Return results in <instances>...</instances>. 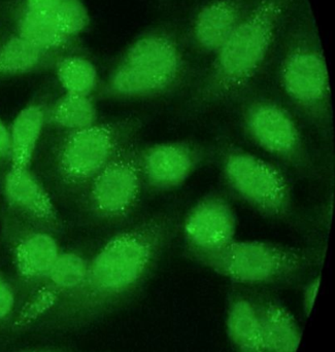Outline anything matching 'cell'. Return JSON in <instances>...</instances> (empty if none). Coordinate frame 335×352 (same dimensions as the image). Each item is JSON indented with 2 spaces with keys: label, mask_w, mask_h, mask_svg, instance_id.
Here are the masks:
<instances>
[{
  "label": "cell",
  "mask_w": 335,
  "mask_h": 352,
  "mask_svg": "<svg viewBox=\"0 0 335 352\" xmlns=\"http://www.w3.org/2000/svg\"><path fill=\"white\" fill-rule=\"evenodd\" d=\"M47 55L16 33L0 45V78L30 74L43 65Z\"/></svg>",
  "instance_id": "obj_21"
},
{
  "label": "cell",
  "mask_w": 335,
  "mask_h": 352,
  "mask_svg": "<svg viewBox=\"0 0 335 352\" xmlns=\"http://www.w3.org/2000/svg\"><path fill=\"white\" fill-rule=\"evenodd\" d=\"M136 144L126 146L83 190L89 212L100 221H124L140 203L144 179Z\"/></svg>",
  "instance_id": "obj_9"
},
{
  "label": "cell",
  "mask_w": 335,
  "mask_h": 352,
  "mask_svg": "<svg viewBox=\"0 0 335 352\" xmlns=\"http://www.w3.org/2000/svg\"><path fill=\"white\" fill-rule=\"evenodd\" d=\"M56 76L66 94L90 96L98 84V72L82 56H67L56 62Z\"/></svg>",
  "instance_id": "obj_22"
},
{
  "label": "cell",
  "mask_w": 335,
  "mask_h": 352,
  "mask_svg": "<svg viewBox=\"0 0 335 352\" xmlns=\"http://www.w3.org/2000/svg\"><path fill=\"white\" fill-rule=\"evenodd\" d=\"M47 122L67 132L86 129L97 123V109L90 96L64 93L47 111Z\"/></svg>",
  "instance_id": "obj_19"
},
{
  "label": "cell",
  "mask_w": 335,
  "mask_h": 352,
  "mask_svg": "<svg viewBox=\"0 0 335 352\" xmlns=\"http://www.w3.org/2000/svg\"><path fill=\"white\" fill-rule=\"evenodd\" d=\"M278 78L281 89L297 111L319 129L330 127L329 74L317 41L307 36L293 41L281 59Z\"/></svg>",
  "instance_id": "obj_6"
},
{
  "label": "cell",
  "mask_w": 335,
  "mask_h": 352,
  "mask_svg": "<svg viewBox=\"0 0 335 352\" xmlns=\"http://www.w3.org/2000/svg\"><path fill=\"white\" fill-rule=\"evenodd\" d=\"M208 158L206 146L191 140L159 142L140 150L144 184L166 192L183 186Z\"/></svg>",
  "instance_id": "obj_11"
},
{
  "label": "cell",
  "mask_w": 335,
  "mask_h": 352,
  "mask_svg": "<svg viewBox=\"0 0 335 352\" xmlns=\"http://www.w3.org/2000/svg\"><path fill=\"white\" fill-rule=\"evenodd\" d=\"M10 127L6 125L0 118V165L4 161H10Z\"/></svg>",
  "instance_id": "obj_27"
},
{
  "label": "cell",
  "mask_w": 335,
  "mask_h": 352,
  "mask_svg": "<svg viewBox=\"0 0 335 352\" xmlns=\"http://www.w3.org/2000/svg\"><path fill=\"white\" fill-rule=\"evenodd\" d=\"M2 192L6 204L16 214L45 229L59 227L57 208L30 168L10 167L3 178Z\"/></svg>",
  "instance_id": "obj_14"
},
{
  "label": "cell",
  "mask_w": 335,
  "mask_h": 352,
  "mask_svg": "<svg viewBox=\"0 0 335 352\" xmlns=\"http://www.w3.org/2000/svg\"><path fill=\"white\" fill-rule=\"evenodd\" d=\"M17 34L47 53L61 49L69 39L58 26L54 14H39L25 8L17 20Z\"/></svg>",
  "instance_id": "obj_20"
},
{
  "label": "cell",
  "mask_w": 335,
  "mask_h": 352,
  "mask_svg": "<svg viewBox=\"0 0 335 352\" xmlns=\"http://www.w3.org/2000/svg\"><path fill=\"white\" fill-rule=\"evenodd\" d=\"M54 16L68 38L84 32L90 24L88 8L83 0H62Z\"/></svg>",
  "instance_id": "obj_23"
},
{
  "label": "cell",
  "mask_w": 335,
  "mask_h": 352,
  "mask_svg": "<svg viewBox=\"0 0 335 352\" xmlns=\"http://www.w3.org/2000/svg\"><path fill=\"white\" fill-rule=\"evenodd\" d=\"M62 0H25V10L39 14H54Z\"/></svg>",
  "instance_id": "obj_26"
},
{
  "label": "cell",
  "mask_w": 335,
  "mask_h": 352,
  "mask_svg": "<svg viewBox=\"0 0 335 352\" xmlns=\"http://www.w3.org/2000/svg\"><path fill=\"white\" fill-rule=\"evenodd\" d=\"M181 229L187 254L217 252L237 239V214L222 194L208 192L188 211Z\"/></svg>",
  "instance_id": "obj_10"
},
{
  "label": "cell",
  "mask_w": 335,
  "mask_h": 352,
  "mask_svg": "<svg viewBox=\"0 0 335 352\" xmlns=\"http://www.w3.org/2000/svg\"><path fill=\"white\" fill-rule=\"evenodd\" d=\"M294 0H256L247 16L215 54L189 102L192 113L235 100L268 64Z\"/></svg>",
  "instance_id": "obj_2"
},
{
  "label": "cell",
  "mask_w": 335,
  "mask_h": 352,
  "mask_svg": "<svg viewBox=\"0 0 335 352\" xmlns=\"http://www.w3.org/2000/svg\"><path fill=\"white\" fill-rule=\"evenodd\" d=\"M253 4L248 0H210L196 12L191 25L194 45L216 54L241 24Z\"/></svg>",
  "instance_id": "obj_15"
},
{
  "label": "cell",
  "mask_w": 335,
  "mask_h": 352,
  "mask_svg": "<svg viewBox=\"0 0 335 352\" xmlns=\"http://www.w3.org/2000/svg\"><path fill=\"white\" fill-rule=\"evenodd\" d=\"M16 306V295L12 285L0 274V322L10 318Z\"/></svg>",
  "instance_id": "obj_24"
},
{
  "label": "cell",
  "mask_w": 335,
  "mask_h": 352,
  "mask_svg": "<svg viewBox=\"0 0 335 352\" xmlns=\"http://www.w3.org/2000/svg\"><path fill=\"white\" fill-rule=\"evenodd\" d=\"M221 170L228 188L260 214L276 221H285L292 214V190L276 165L229 146L223 150Z\"/></svg>",
  "instance_id": "obj_7"
},
{
  "label": "cell",
  "mask_w": 335,
  "mask_h": 352,
  "mask_svg": "<svg viewBox=\"0 0 335 352\" xmlns=\"http://www.w3.org/2000/svg\"><path fill=\"white\" fill-rule=\"evenodd\" d=\"M8 245L17 273L26 281H41L60 256L57 239L41 226L18 219L6 223Z\"/></svg>",
  "instance_id": "obj_13"
},
{
  "label": "cell",
  "mask_w": 335,
  "mask_h": 352,
  "mask_svg": "<svg viewBox=\"0 0 335 352\" xmlns=\"http://www.w3.org/2000/svg\"><path fill=\"white\" fill-rule=\"evenodd\" d=\"M320 285H321V276H316L312 279L303 289V308L305 316H309L313 311L314 305H315L316 298L319 292Z\"/></svg>",
  "instance_id": "obj_25"
},
{
  "label": "cell",
  "mask_w": 335,
  "mask_h": 352,
  "mask_svg": "<svg viewBox=\"0 0 335 352\" xmlns=\"http://www.w3.org/2000/svg\"><path fill=\"white\" fill-rule=\"evenodd\" d=\"M47 122L43 103L31 102L19 111L10 127V167L30 168Z\"/></svg>",
  "instance_id": "obj_16"
},
{
  "label": "cell",
  "mask_w": 335,
  "mask_h": 352,
  "mask_svg": "<svg viewBox=\"0 0 335 352\" xmlns=\"http://www.w3.org/2000/svg\"><path fill=\"white\" fill-rule=\"evenodd\" d=\"M257 306L266 352H297L303 333L291 311L274 301Z\"/></svg>",
  "instance_id": "obj_17"
},
{
  "label": "cell",
  "mask_w": 335,
  "mask_h": 352,
  "mask_svg": "<svg viewBox=\"0 0 335 352\" xmlns=\"http://www.w3.org/2000/svg\"><path fill=\"white\" fill-rule=\"evenodd\" d=\"M29 352H47V351H29Z\"/></svg>",
  "instance_id": "obj_28"
},
{
  "label": "cell",
  "mask_w": 335,
  "mask_h": 352,
  "mask_svg": "<svg viewBox=\"0 0 335 352\" xmlns=\"http://www.w3.org/2000/svg\"><path fill=\"white\" fill-rule=\"evenodd\" d=\"M142 122L126 117L67 132L58 144L53 160L56 178L64 188L83 192L126 146L134 142Z\"/></svg>",
  "instance_id": "obj_5"
},
{
  "label": "cell",
  "mask_w": 335,
  "mask_h": 352,
  "mask_svg": "<svg viewBox=\"0 0 335 352\" xmlns=\"http://www.w3.org/2000/svg\"><path fill=\"white\" fill-rule=\"evenodd\" d=\"M189 74L177 33L156 27L130 43L105 85L114 98H157L175 92Z\"/></svg>",
  "instance_id": "obj_3"
},
{
  "label": "cell",
  "mask_w": 335,
  "mask_h": 352,
  "mask_svg": "<svg viewBox=\"0 0 335 352\" xmlns=\"http://www.w3.org/2000/svg\"><path fill=\"white\" fill-rule=\"evenodd\" d=\"M229 339L237 352H266L257 303L239 297L229 306L226 320Z\"/></svg>",
  "instance_id": "obj_18"
},
{
  "label": "cell",
  "mask_w": 335,
  "mask_h": 352,
  "mask_svg": "<svg viewBox=\"0 0 335 352\" xmlns=\"http://www.w3.org/2000/svg\"><path fill=\"white\" fill-rule=\"evenodd\" d=\"M88 263L76 252H61L49 273L39 281V289L19 312L14 328L24 329L34 324L76 293L86 279Z\"/></svg>",
  "instance_id": "obj_12"
},
{
  "label": "cell",
  "mask_w": 335,
  "mask_h": 352,
  "mask_svg": "<svg viewBox=\"0 0 335 352\" xmlns=\"http://www.w3.org/2000/svg\"><path fill=\"white\" fill-rule=\"evenodd\" d=\"M181 229L175 211H158L111 237L88 263L82 287L53 312L63 324L86 322L134 293Z\"/></svg>",
  "instance_id": "obj_1"
},
{
  "label": "cell",
  "mask_w": 335,
  "mask_h": 352,
  "mask_svg": "<svg viewBox=\"0 0 335 352\" xmlns=\"http://www.w3.org/2000/svg\"><path fill=\"white\" fill-rule=\"evenodd\" d=\"M239 118L258 148L303 175L315 171L301 128L284 105L268 97H254L244 103Z\"/></svg>",
  "instance_id": "obj_8"
},
{
  "label": "cell",
  "mask_w": 335,
  "mask_h": 352,
  "mask_svg": "<svg viewBox=\"0 0 335 352\" xmlns=\"http://www.w3.org/2000/svg\"><path fill=\"white\" fill-rule=\"evenodd\" d=\"M188 258L237 283L274 285L294 278L323 260L319 248H299L261 240H237L222 250Z\"/></svg>",
  "instance_id": "obj_4"
}]
</instances>
